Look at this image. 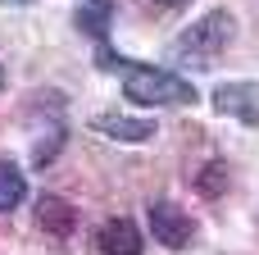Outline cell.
Returning <instances> with one entry per match:
<instances>
[{
    "label": "cell",
    "mask_w": 259,
    "mask_h": 255,
    "mask_svg": "<svg viewBox=\"0 0 259 255\" xmlns=\"http://www.w3.org/2000/svg\"><path fill=\"white\" fill-rule=\"evenodd\" d=\"M123 96L137 105H187L196 100V87L168 68H150V64H127L123 78Z\"/></svg>",
    "instance_id": "cell-1"
},
{
    "label": "cell",
    "mask_w": 259,
    "mask_h": 255,
    "mask_svg": "<svg viewBox=\"0 0 259 255\" xmlns=\"http://www.w3.org/2000/svg\"><path fill=\"white\" fill-rule=\"evenodd\" d=\"M228 41H232V14L228 9H214L200 23H191V32H182L173 41V50L178 55H191V64H214Z\"/></svg>",
    "instance_id": "cell-2"
},
{
    "label": "cell",
    "mask_w": 259,
    "mask_h": 255,
    "mask_svg": "<svg viewBox=\"0 0 259 255\" xmlns=\"http://www.w3.org/2000/svg\"><path fill=\"white\" fill-rule=\"evenodd\" d=\"M150 233H155L159 246H168V251H187L191 237H196V224H191V214H187L182 205H173V201H155V205H150Z\"/></svg>",
    "instance_id": "cell-3"
},
{
    "label": "cell",
    "mask_w": 259,
    "mask_h": 255,
    "mask_svg": "<svg viewBox=\"0 0 259 255\" xmlns=\"http://www.w3.org/2000/svg\"><path fill=\"white\" fill-rule=\"evenodd\" d=\"M214 110L241 123H259V82H223L214 91Z\"/></svg>",
    "instance_id": "cell-4"
},
{
    "label": "cell",
    "mask_w": 259,
    "mask_h": 255,
    "mask_svg": "<svg viewBox=\"0 0 259 255\" xmlns=\"http://www.w3.org/2000/svg\"><path fill=\"white\" fill-rule=\"evenodd\" d=\"M100 251L105 255H141L146 242H141V228L132 219H109L100 228Z\"/></svg>",
    "instance_id": "cell-5"
},
{
    "label": "cell",
    "mask_w": 259,
    "mask_h": 255,
    "mask_svg": "<svg viewBox=\"0 0 259 255\" xmlns=\"http://www.w3.org/2000/svg\"><path fill=\"white\" fill-rule=\"evenodd\" d=\"M36 224H41L50 237H68L73 224H77V210H73L64 196H50V192H46V196L36 201Z\"/></svg>",
    "instance_id": "cell-6"
},
{
    "label": "cell",
    "mask_w": 259,
    "mask_h": 255,
    "mask_svg": "<svg viewBox=\"0 0 259 255\" xmlns=\"http://www.w3.org/2000/svg\"><path fill=\"white\" fill-rule=\"evenodd\" d=\"M91 128L105 132V137H114V141H146V137L155 132V123H146V119H123V114H96Z\"/></svg>",
    "instance_id": "cell-7"
},
{
    "label": "cell",
    "mask_w": 259,
    "mask_h": 255,
    "mask_svg": "<svg viewBox=\"0 0 259 255\" xmlns=\"http://www.w3.org/2000/svg\"><path fill=\"white\" fill-rule=\"evenodd\" d=\"M23 196H27V178H23V169L9 164V160H0V214L14 210V205H23Z\"/></svg>",
    "instance_id": "cell-8"
},
{
    "label": "cell",
    "mask_w": 259,
    "mask_h": 255,
    "mask_svg": "<svg viewBox=\"0 0 259 255\" xmlns=\"http://www.w3.org/2000/svg\"><path fill=\"white\" fill-rule=\"evenodd\" d=\"M109 14H114V5H109V0H91V5H82V9H77V27H82V32H91L96 41H105Z\"/></svg>",
    "instance_id": "cell-9"
},
{
    "label": "cell",
    "mask_w": 259,
    "mask_h": 255,
    "mask_svg": "<svg viewBox=\"0 0 259 255\" xmlns=\"http://www.w3.org/2000/svg\"><path fill=\"white\" fill-rule=\"evenodd\" d=\"M196 187H200V196H223V192H228V164H223V160L205 164L200 178H196Z\"/></svg>",
    "instance_id": "cell-10"
},
{
    "label": "cell",
    "mask_w": 259,
    "mask_h": 255,
    "mask_svg": "<svg viewBox=\"0 0 259 255\" xmlns=\"http://www.w3.org/2000/svg\"><path fill=\"white\" fill-rule=\"evenodd\" d=\"M155 5H168V9H178V5H187V0H155Z\"/></svg>",
    "instance_id": "cell-11"
},
{
    "label": "cell",
    "mask_w": 259,
    "mask_h": 255,
    "mask_svg": "<svg viewBox=\"0 0 259 255\" xmlns=\"http://www.w3.org/2000/svg\"><path fill=\"white\" fill-rule=\"evenodd\" d=\"M9 5H27V0H9Z\"/></svg>",
    "instance_id": "cell-12"
},
{
    "label": "cell",
    "mask_w": 259,
    "mask_h": 255,
    "mask_svg": "<svg viewBox=\"0 0 259 255\" xmlns=\"http://www.w3.org/2000/svg\"><path fill=\"white\" fill-rule=\"evenodd\" d=\"M0 87H5V68H0Z\"/></svg>",
    "instance_id": "cell-13"
}]
</instances>
